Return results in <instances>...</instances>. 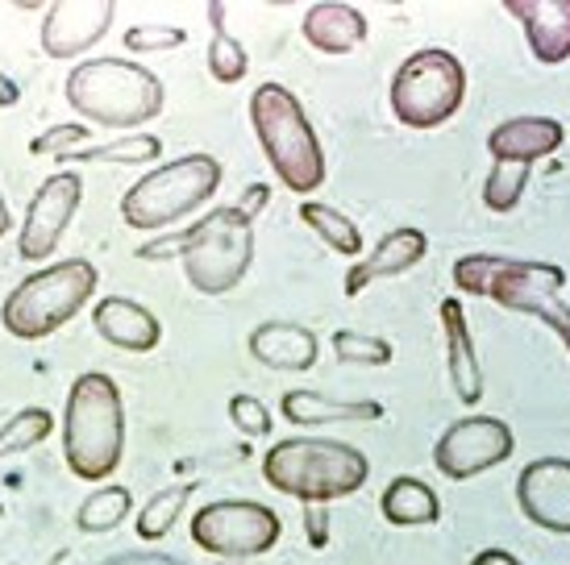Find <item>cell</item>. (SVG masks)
Masks as SVG:
<instances>
[{"label":"cell","mask_w":570,"mask_h":565,"mask_svg":"<svg viewBox=\"0 0 570 565\" xmlns=\"http://www.w3.org/2000/svg\"><path fill=\"white\" fill-rule=\"evenodd\" d=\"M112 17H117L112 0H55L42 13V30H38L42 54L55 63L80 59L109 33Z\"/></svg>","instance_id":"4fadbf2b"},{"label":"cell","mask_w":570,"mask_h":565,"mask_svg":"<svg viewBox=\"0 0 570 565\" xmlns=\"http://www.w3.org/2000/svg\"><path fill=\"white\" fill-rule=\"evenodd\" d=\"M301 220L333 254H342V258H358V254H363V234H358V225H354L346 212H337V208H330V205H317V200H304Z\"/></svg>","instance_id":"d4e9b609"},{"label":"cell","mask_w":570,"mask_h":565,"mask_svg":"<svg viewBox=\"0 0 570 565\" xmlns=\"http://www.w3.org/2000/svg\"><path fill=\"white\" fill-rule=\"evenodd\" d=\"M83 200V179L76 171H59L50 175L42 188L33 191L30 208H26V220H21V234H17V258L21 262H47L55 246L63 241L71 217L80 212Z\"/></svg>","instance_id":"7c38bea8"},{"label":"cell","mask_w":570,"mask_h":565,"mask_svg":"<svg viewBox=\"0 0 570 565\" xmlns=\"http://www.w3.org/2000/svg\"><path fill=\"white\" fill-rule=\"evenodd\" d=\"M191 490H196L191 483H175V487H163L159 495L146 499V507L138 512V536H142L146 545H155V541H163V536L171 533L179 512L188 507Z\"/></svg>","instance_id":"4316f807"},{"label":"cell","mask_w":570,"mask_h":565,"mask_svg":"<svg viewBox=\"0 0 570 565\" xmlns=\"http://www.w3.org/2000/svg\"><path fill=\"white\" fill-rule=\"evenodd\" d=\"M92 138L88 133V126L83 121H67V126H50L42 129L38 138L30 141V155L33 158H55V162H63L67 155H76V150H83V141Z\"/></svg>","instance_id":"d6a6232c"},{"label":"cell","mask_w":570,"mask_h":565,"mask_svg":"<svg viewBox=\"0 0 570 565\" xmlns=\"http://www.w3.org/2000/svg\"><path fill=\"white\" fill-rule=\"evenodd\" d=\"M284 524L271 512L267 503L254 499H222L205 503L191 516V541L205 553L222 557V562H246V557H263L279 545Z\"/></svg>","instance_id":"30bf717a"},{"label":"cell","mask_w":570,"mask_h":565,"mask_svg":"<svg viewBox=\"0 0 570 565\" xmlns=\"http://www.w3.org/2000/svg\"><path fill=\"white\" fill-rule=\"evenodd\" d=\"M425 254H429V237L421 234L416 225H400V229H392L375 250L366 254L363 262H354V267L346 270L342 291H346L350 299L363 296L371 282L396 279V275H409L412 267H421Z\"/></svg>","instance_id":"2e32d148"},{"label":"cell","mask_w":570,"mask_h":565,"mask_svg":"<svg viewBox=\"0 0 570 565\" xmlns=\"http://www.w3.org/2000/svg\"><path fill=\"white\" fill-rule=\"evenodd\" d=\"M533 316H538L541 325H550V329H554V337L570 354V304H562V296H546L538 308H533Z\"/></svg>","instance_id":"e575fe53"},{"label":"cell","mask_w":570,"mask_h":565,"mask_svg":"<svg viewBox=\"0 0 570 565\" xmlns=\"http://www.w3.org/2000/svg\"><path fill=\"white\" fill-rule=\"evenodd\" d=\"M205 67L217 83H242L246 71H250V54H246V47H242L234 33L222 30V33H213V38H208Z\"/></svg>","instance_id":"4dcf8cb0"},{"label":"cell","mask_w":570,"mask_h":565,"mask_svg":"<svg viewBox=\"0 0 570 565\" xmlns=\"http://www.w3.org/2000/svg\"><path fill=\"white\" fill-rule=\"evenodd\" d=\"M529 171L533 167H524V162H495L483 179V205L488 212H512V208L521 205L524 188H529Z\"/></svg>","instance_id":"f1b7e54d"},{"label":"cell","mask_w":570,"mask_h":565,"mask_svg":"<svg viewBox=\"0 0 570 565\" xmlns=\"http://www.w3.org/2000/svg\"><path fill=\"white\" fill-rule=\"evenodd\" d=\"M13 234V212H9V205H4V196H0V237Z\"/></svg>","instance_id":"60d3db41"},{"label":"cell","mask_w":570,"mask_h":565,"mask_svg":"<svg viewBox=\"0 0 570 565\" xmlns=\"http://www.w3.org/2000/svg\"><path fill=\"white\" fill-rule=\"evenodd\" d=\"M517 449V437L504 420L495 416H462L445 428L438 445H433V466L450 483H466L479 474L504 466Z\"/></svg>","instance_id":"8fae6325"},{"label":"cell","mask_w":570,"mask_h":565,"mask_svg":"<svg viewBox=\"0 0 570 565\" xmlns=\"http://www.w3.org/2000/svg\"><path fill=\"white\" fill-rule=\"evenodd\" d=\"M304 42L321 54H350V50L366 47L371 38V26H366L363 9L354 4H342V0H321L313 4L301 21Z\"/></svg>","instance_id":"44dd1931"},{"label":"cell","mask_w":570,"mask_h":565,"mask_svg":"<svg viewBox=\"0 0 570 565\" xmlns=\"http://www.w3.org/2000/svg\"><path fill=\"white\" fill-rule=\"evenodd\" d=\"M263 478L271 490L301 503H333L366 487L371 462L363 449L333 437L275 440L263 457Z\"/></svg>","instance_id":"5b68a950"},{"label":"cell","mask_w":570,"mask_h":565,"mask_svg":"<svg viewBox=\"0 0 570 565\" xmlns=\"http://www.w3.org/2000/svg\"><path fill=\"white\" fill-rule=\"evenodd\" d=\"M100 565H184V562L159 549H129V553H117V557H105Z\"/></svg>","instance_id":"8d00e7d4"},{"label":"cell","mask_w":570,"mask_h":565,"mask_svg":"<svg viewBox=\"0 0 570 565\" xmlns=\"http://www.w3.org/2000/svg\"><path fill=\"white\" fill-rule=\"evenodd\" d=\"M462 100H466V67L445 47L412 50L396 67L392 88H387L392 117L400 126L421 129V133L445 126L462 109Z\"/></svg>","instance_id":"ba28073f"},{"label":"cell","mask_w":570,"mask_h":565,"mask_svg":"<svg viewBox=\"0 0 570 565\" xmlns=\"http://www.w3.org/2000/svg\"><path fill=\"white\" fill-rule=\"evenodd\" d=\"M96 282H100V270L88 258H67V262L33 270L4 296L0 325L13 333L17 341H42L88 308Z\"/></svg>","instance_id":"8992f818"},{"label":"cell","mask_w":570,"mask_h":565,"mask_svg":"<svg viewBox=\"0 0 570 565\" xmlns=\"http://www.w3.org/2000/svg\"><path fill=\"white\" fill-rule=\"evenodd\" d=\"M163 155V141L155 133H121L117 141L105 146H83L76 155H67L63 162H80V167H96V162H121V167H146Z\"/></svg>","instance_id":"cb8c5ba5"},{"label":"cell","mask_w":570,"mask_h":565,"mask_svg":"<svg viewBox=\"0 0 570 565\" xmlns=\"http://www.w3.org/2000/svg\"><path fill=\"white\" fill-rule=\"evenodd\" d=\"M121 42H126V50H134V54H163V50H179L188 47V30H179V26H150V21H142V26H129L126 33H121Z\"/></svg>","instance_id":"1f68e13d"},{"label":"cell","mask_w":570,"mask_h":565,"mask_svg":"<svg viewBox=\"0 0 570 565\" xmlns=\"http://www.w3.org/2000/svg\"><path fill=\"white\" fill-rule=\"evenodd\" d=\"M279 412L296 428H321V424H375L383 420V404L375 399H330L321 391H284Z\"/></svg>","instance_id":"7402d4cb"},{"label":"cell","mask_w":570,"mask_h":565,"mask_svg":"<svg viewBox=\"0 0 570 565\" xmlns=\"http://www.w3.org/2000/svg\"><path fill=\"white\" fill-rule=\"evenodd\" d=\"M517 503L533 528L570 536V457H533L521 466Z\"/></svg>","instance_id":"5bb4252c"},{"label":"cell","mask_w":570,"mask_h":565,"mask_svg":"<svg viewBox=\"0 0 570 565\" xmlns=\"http://www.w3.org/2000/svg\"><path fill=\"white\" fill-rule=\"evenodd\" d=\"M229 420L238 428L242 437H267L271 433V412L263 399H254V395H234L229 399Z\"/></svg>","instance_id":"836d02e7"},{"label":"cell","mask_w":570,"mask_h":565,"mask_svg":"<svg viewBox=\"0 0 570 565\" xmlns=\"http://www.w3.org/2000/svg\"><path fill=\"white\" fill-rule=\"evenodd\" d=\"M471 565H521V562L508 549H479L475 557H471Z\"/></svg>","instance_id":"ab89813d"},{"label":"cell","mask_w":570,"mask_h":565,"mask_svg":"<svg viewBox=\"0 0 570 565\" xmlns=\"http://www.w3.org/2000/svg\"><path fill=\"white\" fill-rule=\"evenodd\" d=\"M92 329L109 341L112 349H126V354H150L163 341L159 316L142 308L138 299L109 296L92 304Z\"/></svg>","instance_id":"ac0fdd59"},{"label":"cell","mask_w":570,"mask_h":565,"mask_svg":"<svg viewBox=\"0 0 570 565\" xmlns=\"http://www.w3.org/2000/svg\"><path fill=\"white\" fill-rule=\"evenodd\" d=\"M380 512L396 528H421V524H438L442 519V499H438V490L429 487V483L412 478V474H400V478H392L383 487Z\"/></svg>","instance_id":"603a6c76"},{"label":"cell","mask_w":570,"mask_h":565,"mask_svg":"<svg viewBox=\"0 0 570 565\" xmlns=\"http://www.w3.org/2000/svg\"><path fill=\"white\" fill-rule=\"evenodd\" d=\"M0 519H4V503H0Z\"/></svg>","instance_id":"7bdbcfd3"},{"label":"cell","mask_w":570,"mask_h":565,"mask_svg":"<svg viewBox=\"0 0 570 565\" xmlns=\"http://www.w3.org/2000/svg\"><path fill=\"white\" fill-rule=\"evenodd\" d=\"M126 457V404L105 370L71 383L63 408V462L83 483H105Z\"/></svg>","instance_id":"3957f363"},{"label":"cell","mask_w":570,"mask_h":565,"mask_svg":"<svg viewBox=\"0 0 570 565\" xmlns=\"http://www.w3.org/2000/svg\"><path fill=\"white\" fill-rule=\"evenodd\" d=\"M13 105H21V83L0 71V109H13Z\"/></svg>","instance_id":"f35d334b"},{"label":"cell","mask_w":570,"mask_h":565,"mask_svg":"<svg viewBox=\"0 0 570 565\" xmlns=\"http://www.w3.org/2000/svg\"><path fill=\"white\" fill-rule=\"evenodd\" d=\"M129 512H134V495H129V487H100L80 503L76 528L88 536H105V533H112V528H121Z\"/></svg>","instance_id":"484cf974"},{"label":"cell","mask_w":570,"mask_h":565,"mask_svg":"<svg viewBox=\"0 0 570 565\" xmlns=\"http://www.w3.org/2000/svg\"><path fill=\"white\" fill-rule=\"evenodd\" d=\"M504 13L521 21L538 63L558 67L570 59V0H504Z\"/></svg>","instance_id":"9a60e30c"},{"label":"cell","mask_w":570,"mask_h":565,"mask_svg":"<svg viewBox=\"0 0 570 565\" xmlns=\"http://www.w3.org/2000/svg\"><path fill=\"white\" fill-rule=\"evenodd\" d=\"M438 320H442V333H445V366H450L454 399L466 404V408H475L479 399H483V391H488V383H483V366H479L475 341H471V325H466L462 299L454 296L442 299Z\"/></svg>","instance_id":"e0dca14e"},{"label":"cell","mask_w":570,"mask_h":565,"mask_svg":"<svg viewBox=\"0 0 570 565\" xmlns=\"http://www.w3.org/2000/svg\"><path fill=\"white\" fill-rule=\"evenodd\" d=\"M267 196H271V191L263 188V184H254V188H246V196H242L238 208L254 220V212H263V208H267Z\"/></svg>","instance_id":"74e56055"},{"label":"cell","mask_w":570,"mask_h":565,"mask_svg":"<svg viewBox=\"0 0 570 565\" xmlns=\"http://www.w3.org/2000/svg\"><path fill=\"white\" fill-rule=\"evenodd\" d=\"M142 262H179L200 296L234 291L254 262V220L238 205L213 208L184 234H155L138 246Z\"/></svg>","instance_id":"6da1fadb"},{"label":"cell","mask_w":570,"mask_h":565,"mask_svg":"<svg viewBox=\"0 0 570 565\" xmlns=\"http://www.w3.org/2000/svg\"><path fill=\"white\" fill-rule=\"evenodd\" d=\"M454 287L462 296H479L508 313L533 316L546 296H562L567 270L558 262H521L504 254H466L454 262Z\"/></svg>","instance_id":"9c48e42d"},{"label":"cell","mask_w":570,"mask_h":565,"mask_svg":"<svg viewBox=\"0 0 570 565\" xmlns=\"http://www.w3.org/2000/svg\"><path fill=\"white\" fill-rule=\"evenodd\" d=\"M321 354V341L313 329L292 320H263L250 333V358L267 370H313Z\"/></svg>","instance_id":"ffe728a7"},{"label":"cell","mask_w":570,"mask_h":565,"mask_svg":"<svg viewBox=\"0 0 570 565\" xmlns=\"http://www.w3.org/2000/svg\"><path fill=\"white\" fill-rule=\"evenodd\" d=\"M304 533L313 549L330 545V516H325V503H304Z\"/></svg>","instance_id":"d590c367"},{"label":"cell","mask_w":570,"mask_h":565,"mask_svg":"<svg viewBox=\"0 0 570 565\" xmlns=\"http://www.w3.org/2000/svg\"><path fill=\"white\" fill-rule=\"evenodd\" d=\"M50 433H55V416L47 408H21L17 416H9V420L0 424V462L26 454L33 445H42Z\"/></svg>","instance_id":"83f0119b"},{"label":"cell","mask_w":570,"mask_h":565,"mask_svg":"<svg viewBox=\"0 0 570 565\" xmlns=\"http://www.w3.org/2000/svg\"><path fill=\"white\" fill-rule=\"evenodd\" d=\"M63 96L71 112L83 126L100 129H138L155 121L167 105V88L150 67H138L134 59H83L71 67L63 83Z\"/></svg>","instance_id":"7a4b0ae2"},{"label":"cell","mask_w":570,"mask_h":565,"mask_svg":"<svg viewBox=\"0 0 570 565\" xmlns=\"http://www.w3.org/2000/svg\"><path fill=\"white\" fill-rule=\"evenodd\" d=\"M567 141V129L554 117H508L488 133V155L495 162H524L533 167L538 158H550Z\"/></svg>","instance_id":"d6986e66"},{"label":"cell","mask_w":570,"mask_h":565,"mask_svg":"<svg viewBox=\"0 0 570 565\" xmlns=\"http://www.w3.org/2000/svg\"><path fill=\"white\" fill-rule=\"evenodd\" d=\"M250 126L271 171L287 191H296V196L321 191L330 167H325V150H321V138L304 112L301 96L275 79L258 83L250 96Z\"/></svg>","instance_id":"277c9868"},{"label":"cell","mask_w":570,"mask_h":565,"mask_svg":"<svg viewBox=\"0 0 570 565\" xmlns=\"http://www.w3.org/2000/svg\"><path fill=\"white\" fill-rule=\"evenodd\" d=\"M222 565H246V562H222Z\"/></svg>","instance_id":"b9f144b4"},{"label":"cell","mask_w":570,"mask_h":565,"mask_svg":"<svg viewBox=\"0 0 570 565\" xmlns=\"http://www.w3.org/2000/svg\"><path fill=\"white\" fill-rule=\"evenodd\" d=\"M333 358L342 366H387L396 358V349H392V341L375 337V333L337 329L333 333Z\"/></svg>","instance_id":"f546056e"},{"label":"cell","mask_w":570,"mask_h":565,"mask_svg":"<svg viewBox=\"0 0 570 565\" xmlns=\"http://www.w3.org/2000/svg\"><path fill=\"white\" fill-rule=\"evenodd\" d=\"M222 162L213 155H184L146 171L121 196V220L138 234H163L167 225L205 208L222 188Z\"/></svg>","instance_id":"52a82bcc"}]
</instances>
